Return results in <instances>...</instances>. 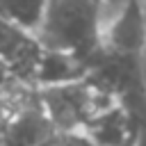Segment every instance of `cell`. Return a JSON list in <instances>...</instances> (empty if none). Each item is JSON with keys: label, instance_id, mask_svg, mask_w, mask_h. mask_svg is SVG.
<instances>
[{"label": "cell", "instance_id": "1", "mask_svg": "<svg viewBox=\"0 0 146 146\" xmlns=\"http://www.w3.org/2000/svg\"><path fill=\"white\" fill-rule=\"evenodd\" d=\"M36 96L59 135H82L96 114L119 100L91 73L62 84L39 87Z\"/></svg>", "mask_w": 146, "mask_h": 146}, {"label": "cell", "instance_id": "2", "mask_svg": "<svg viewBox=\"0 0 146 146\" xmlns=\"http://www.w3.org/2000/svg\"><path fill=\"white\" fill-rule=\"evenodd\" d=\"M59 132L39 103L36 89L7 112L5 146H50Z\"/></svg>", "mask_w": 146, "mask_h": 146}, {"label": "cell", "instance_id": "3", "mask_svg": "<svg viewBox=\"0 0 146 146\" xmlns=\"http://www.w3.org/2000/svg\"><path fill=\"white\" fill-rule=\"evenodd\" d=\"M137 130L139 125L132 110L125 103L116 100L100 114H96L80 137H84L91 146H132Z\"/></svg>", "mask_w": 146, "mask_h": 146}, {"label": "cell", "instance_id": "4", "mask_svg": "<svg viewBox=\"0 0 146 146\" xmlns=\"http://www.w3.org/2000/svg\"><path fill=\"white\" fill-rule=\"evenodd\" d=\"M36 36L14 27L5 18H0V68L9 71L18 80L32 84V71L39 55ZM34 87V84H32Z\"/></svg>", "mask_w": 146, "mask_h": 146}, {"label": "cell", "instance_id": "5", "mask_svg": "<svg viewBox=\"0 0 146 146\" xmlns=\"http://www.w3.org/2000/svg\"><path fill=\"white\" fill-rule=\"evenodd\" d=\"M89 71H91V66L84 59H80V57H75L66 50L41 46L36 62H34V71H32V84L36 89L50 87V84H62V82H68V80L84 78V75H89Z\"/></svg>", "mask_w": 146, "mask_h": 146}, {"label": "cell", "instance_id": "6", "mask_svg": "<svg viewBox=\"0 0 146 146\" xmlns=\"http://www.w3.org/2000/svg\"><path fill=\"white\" fill-rule=\"evenodd\" d=\"M48 0H0V18L36 36L43 25Z\"/></svg>", "mask_w": 146, "mask_h": 146}, {"label": "cell", "instance_id": "7", "mask_svg": "<svg viewBox=\"0 0 146 146\" xmlns=\"http://www.w3.org/2000/svg\"><path fill=\"white\" fill-rule=\"evenodd\" d=\"M34 89H36V87L18 80V78L11 75L9 71L0 68V107H5V110L14 107L18 100H23L25 96H30Z\"/></svg>", "mask_w": 146, "mask_h": 146}, {"label": "cell", "instance_id": "8", "mask_svg": "<svg viewBox=\"0 0 146 146\" xmlns=\"http://www.w3.org/2000/svg\"><path fill=\"white\" fill-rule=\"evenodd\" d=\"M96 5H98V11H100V27H103V23L110 21L119 9H123L128 5V0H96Z\"/></svg>", "mask_w": 146, "mask_h": 146}, {"label": "cell", "instance_id": "9", "mask_svg": "<svg viewBox=\"0 0 146 146\" xmlns=\"http://www.w3.org/2000/svg\"><path fill=\"white\" fill-rule=\"evenodd\" d=\"M7 112L5 107H0V146H5V123H7Z\"/></svg>", "mask_w": 146, "mask_h": 146}, {"label": "cell", "instance_id": "10", "mask_svg": "<svg viewBox=\"0 0 146 146\" xmlns=\"http://www.w3.org/2000/svg\"><path fill=\"white\" fill-rule=\"evenodd\" d=\"M132 146H146V128H139V130H137Z\"/></svg>", "mask_w": 146, "mask_h": 146}, {"label": "cell", "instance_id": "11", "mask_svg": "<svg viewBox=\"0 0 146 146\" xmlns=\"http://www.w3.org/2000/svg\"><path fill=\"white\" fill-rule=\"evenodd\" d=\"M50 146H66V141H64V137L59 135V137H57V139H55V141H52Z\"/></svg>", "mask_w": 146, "mask_h": 146}]
</instances>
